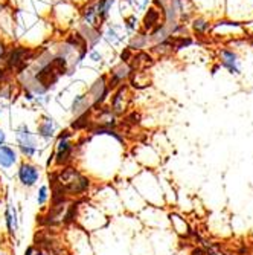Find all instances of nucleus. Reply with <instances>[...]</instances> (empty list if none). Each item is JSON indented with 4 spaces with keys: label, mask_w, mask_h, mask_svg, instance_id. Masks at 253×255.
Segmentation results:
<instances>
[{
    "label": "nucleus",
    "mask_w": 253,
    "mask_h": 255,
    "mask_svg": "<svg viewBox=\"0 0 253 255\" xmlns=\"http://www.w3.org/2000/svg\"><path fill=\"white\" fill-rule=\"evenodd\" d=\"M51 187H58L67 197H83L90 191L91 180L74 165H66L52 173Z\"/></svg>",
    "instance_id": "nucleus-1"
},
{
    "label": "nucleus",
    "mask_w": 253,
    "mask_h": 255,
    "mask_svg": "<svg viewBox=\"0 0 253 255\" xmlns=\"http://www.w3.org/2000/svg\"><path fill=\"white\" fill-rule=\"evenodd\" d=\"M75 153H77V145L72 141V133L63 131L61 134H58L55 148H54V154H52L55 165L57 167L71 165L75 160Z\"/></svg>",
    "instance_id": "nucleus-2"
},
{
    "label": "nucleus",
    "mask_w": 253,
    "mask_h": 255,
    "mask_svg": "<svg viewBox=\"0 0 253 255\" xmlns=\"http://www.w3.org/2000/svg\"><path fill=\"white\" fill-rule=\"evenodd\" d=\"M15 142L17 150L23 157H26V160H31L38 153V137L26 124H20L15 128Z\"/></svg>",
    "instance_id": "nucleus-3"
},
{
    "label": "nucleus",
    "mask_w": 253,
    "mask_h": 255,
    "mask_svg": "<svg viewBox=\"0 0 253 255\" xmlns=\"http://www.w3.org/2000/svg\"><path fill=\"white\" fill-rule=\"evenodd\" d=\"M85 222H83V228L88 229V231H93L96 228H101L105 225V216L102 214V211L99 210V206L96 205H91V203H81L78 205V211H77V219L75 220H80V219H87Z\"/></svg>",
    "instance_id": "nucleus-4"
},
{
    "label": "nucleus",
    "mask_w": 253,
    "mask_h": 255,
    "mask_svg": "<svg viewBox=\"0 0 253 255\" xmlns=\"http://www.w3.org/2000/svg\"><path fill=\"white\" fill-rule=\"evenodd\" d=\"M211 34L220 38H231L238 40L246 37V31L241 21L235 20H218L211 26Z\"/></svg>",
    "instance_id": "nucleus-5"
},
{
    "label": "nucleus",
    "mask_w": 253,
    "mask_h": 255,
    "mask_svg": "<svg viewBox=\"0 0 253 255\" xmlns=\"http://www.w3.org/2000/svg\"><path fill=\"white\" fill-rule=\"evenodd\" d=\"M41 177V170L31 160H21L17 168V179L23 188H34Z\"/></svg>",
    "instance_id": "nucleus-6"
},
{
    "label": "nucleus",
    "mask_w": 253,
    "mask_h": 255,
    "mask_svg": "<svg viewBox=\"0 0 253 255\" xmlns=\"http://www.w3.org/2000/svg\"><path fill=\"white\" fill-rule=\"evenodd\" d=\"M218 61H220V66L224 67L231 75L240 77L243 74V61H241L240 54L235 49L220 48L218 49Z\"/></svg>",
    "instance_id": "nucleus-7"
},
{
    "label": "nucleus",
    "mask_w": 253,
    "mask_h": 255,
    "mask_svg": "<svg viewBox=\"0 0 253 255\" xmlns=\"http://www.w3.org/2000/svg\"><path fill=\"white\" fill-rule=\"evenodd\" d=\"M110 94V87H108V81L105 77H101L99 80H96L87 92V95L90 98L91 103V110H98L99 107H102L104 101L107 100Z\"/></svg>",
    "instance_id": "nucleus-8"
},
{
    "label": "nucleus",
    "mask_w": 253,
    "mask_h": 255,
    "mask_svg": "<svg viewBox=\"0 0 253 255\" xmlns=\"http://www.w3.org/2000/svg\"><path fill=\"white\" fill-rule=\"evenodd\" d=\"M58 126L57 123L49 117V115H43L37 124V137L43 139L44 142H51L52 139L57 136Z\"/></svg>",
    "instance_id": "nucleus-9"
},
{
    "label": "nucleus",
    "mask_w": 253,
    "mask_h": 255,
    "mask_svg": "<svg viewBox=\"0 0 253 255\" xmlns=\"http://www.w3.org/2000/svg\"><path fill=\"white\" fill-rule=\"evenodd\" d=\"M18 164V151L12 145H0V168L9 171Z\"/></svg>",
    "instance_id": "nucleus-10"
},
{
    "label": "nucleus",
    "mask_w": 253,
    "mask_h": 255,
    "mask_svg": "<svg viewBox=\"0 0 253 255\" xmlns=\"http://www.w3.org/2000/svg\"><path fill=\"white\" fill-rule=\"evenodd\" d=\"M91 124L95 127H104V128H114L118 126V117L111 112V109L99 107L98 109V117L91 120Z\"/></svg>",
    "instance_id": "nucleus-11"
},
{
    "label": "nucleus",
    "mask_w": 253,
    "mask_h": 255,
    "mask_svg": "<svg viewBox=\"0 0 253 255\" xmlns=\"http://www.w3.org/2000/svg\"><path fill=\"white\" fill-rule=\"evenodd\" d=\"M72 113L75 115V118L78 117H83L85 113H90L93 112L91 110V103H90V98L87 94H83V95H77L72 101V107H71Z\"/></svg>",
    "instance_id": "nucleus-12"
},
{
    "label": "nucleus",
    "mask_w": 253,
    "mask_h": 255,
    "mask_svg": "<svg viewBox=\"0 0 253 255\" xmlns=\"http://www.w3.org/2000/svg\"><path fill=\"white\" fill-rule=\"evenodd\" d=\"M111 112L116 115H122L127 109V87L121 86L118 90H116V94L113 95L111 98V106H110Z\"/></svg>",
    "instance_id": "nucleus-13"
},
{
    "label": "nucleus",
    "mask_w": 253,
    "mask_h": 255,
    "mask_svg": "<svg viewBox=\"0 0 253 255\" xmlns=\"http://www.w3.org/2000/svg\"><path fill=\"white\" fill-rule=\"evenodd\" d=\"M131 74V69L122 61L119 66H116L111 71V75H110V80H108V87L113 89V87H116L119 86L124 80H127Z\"/></svg>",
    "instance_id": "nucleus-14"
},
{
    "label": "nucleus",
    "mask_w": 253,
    "mask_h": 255,
    "mask_svg": "<svg viewBox=\"0 0 253 255\" xmlns=\"http://www.w3.org/2000/svg\"><path fill=\"white\" fill-rule=\"evenodd\" d=\"M5 225H6V231L9 236H15L17 229H18V214L17 210L9 203L5 210Z\"/></svg>",
    "instance_id": "nucleus-15"
},
{
    "label": "nucleus",
    "mask_w": 253,
    "mask_h": 255,
    "mask_svg": "<svg viewBox=\"0 0 253 255\" xmlns=\"http://www.w3.org/2000/svg\"><path fill=\"white\" fill-rule=\"evenodd\" d=\"M160 26V11H157L156 8H151L144 18V28L145 31H151L154 28Z\"/></svg>",
    "instance_id": "nucleus-16"
},
{
    "label": "nucleus",
    "mask_w": 253,
    "mask_h": 255,
    "mask_svg": "<svg viewBox=\"0 0 253 255\" xmlns=\"http://www.w3.org/2000/svg\"><path fill=\"white\" fill-rule=\"evenodd\" d=\"M191 26H192V31L198 35H206V34H209L211 32V21H208L206 18L203 17H195L191 23Z\"/></svg>",
    "instance_id": "nucleus-17"
},
{
    "label": "nucleus",
    "mask_w": 253,
    "mask_h": 255,
    "mask_svg": "<svg viewBox=\"0 0 253 255\" xmlns=\"http://www.w3.org/2000/svg\"><path fill=\"white\" fill-rule=\"evenodd\" d=\"M169 219H171L172 228H174V231H175L177 234H180V236H188L189 234V226L185 222V219H181L177 214H171Z\"/></svg>",
    "instance_id": "nucleus-18"
},
{
    "label": "nucleus",
    "mask_w": 253,
    "mask_h": 255,
    "mask_svg": "<svg viewBox=\"0 0 253 255\" xmlns=\"http://www.w3.org/2000/svg\"><path fill=\"white\" fill-rule=\"evenodd\" d=\"M49 200H51L49 187H48V185H41V187L38 188V191H37V203H38V206L43 208Z\"/></svg>",
    "instance_id": "nucleus-19"
},
{
    "label": "nucleus",
    "mask_w": 253,
    "mask_h": 255,
    "mask_svg": "<svg viewBox=\"0 0 253 255\" xmlns=\"http://www.w3.org/2000/svg\"><path fill=\"white\" fill-rule=\"evenodd\" d=\"M105 40L111 44V46H118L121 41H122V37L119 35V32H118V29L116 28H108L107 31H105Z\"/></svg>",
    "instance_id": "nucleus-20"
},
{
    "label": "nucleus",
    "mask_w": 253,
    "mask_h": 255,
    "mask_svg": "<svg viewBox=\"0 0 253 255\" xmlns=\"http://www.w3.org/2000/svg\"><path fill=\"white\" fill-rule=\"evenodd\" d=\"M151 0H130V5L136 9V12H142L148 8Z\"/></svg>",
    "instance_id": "nucleus-21"
},
{
    "label": "nucleus",
    "mask_w": 253,
    "mask_h": 255,
    "mask_svg": "<svg viewBox=\"0 0 253 255\" xmlns=\"http://www.w3.org/2000/svg\"><path fill=\"white\" fill-rule=\"evenodd\" d=\"M125 28H127L128 32H134L136 31V28H137V17L134 14H131V15H128L125 18Z\"/></svg>",
    "instance_id": "nucleus-22"
},
{
    "label": "nucleus",
    "mask_w": 253,
    "mask_h": 255,
    "mask_svg": "<svg viewBox=\"0 0 253 255\" xmlns=\"http://www.w3.org/2000/svg\"><path fill=\"white\" fill-rule=\"evenodd\" d=\"M25 255H43V251L38 249L35 245H31V246L25 251Z\"/></svg>",
    "instance_id": "nucleus-23"
},
{
    "label": "nucleus",
    "mask_w": 253,
    "mask_h": 255,
    "mask_svg": "<svg viewBox=\"0 0 253 255\" xmlns=\"http://www.w3.org/2000/svg\"><path fill=\"white\" fill-rule=\"evenodd\" d=\"M244 26V31H246V37H252L253 35V20L247 21V23H243Z\"/></svg>",
    "instance_id": "nucleus-24"
},
{
    "label": "nucleus",
    "mask_w": 253,
    "mask_h": 255,
    "mask_svg": "<svg viewBox=\"0 0 253 255\" xmlns=\"http://www.w3.org/2000/svg\"><path fill=\"white\" fill-rule=\"evenodd\" d=\"M5 144H6V133L2 127H0V145H5Z\"/></svg>",
    "instance_id": "nucleus-25"
},
{
    "label": "nucleus",
    "mask_w": 253,
    "mask_h": 255,
    "mask_svg": "<svg viewBox=\"0 0 253 255\" xmlns=\"http://www.w3.org/2000/svg\"><path fill=\"white\" fill-rule=\"evenodd\" d=\"M90 58L93 60V61H101V58H102V57H101V54H99V52L91 51V52H90Z\"/></svg>",
    "instance_id": "nucleus-26"
}]
</instances>
